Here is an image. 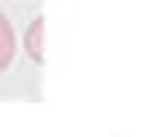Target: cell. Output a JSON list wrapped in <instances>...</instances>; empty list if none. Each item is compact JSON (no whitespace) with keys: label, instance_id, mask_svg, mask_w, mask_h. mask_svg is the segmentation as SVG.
Returning <instances> with one entry per match:
<instances>
[{"label":"cell","instance_id":"obj_2","mask_svg":"<svg viewBox=\"0 0 147 137\" xmlns=\"http://www.w3.org/2000/svg\"><path fill=\"white\" fill-rule=\"evenodd\" d=\"M41 31H45V21L38 17L34 24L28 28V52H31L34 62H45V52H41Z\"/></svg>","mask_w":147,"mask_h":137},{"label":"cell","instance_id":"obj_1","mask_svg":"<svg viewBox=\"0 0 147 137\" xmlns=\"http://www.w3.org/2000/svg\"><path fill=\"white\" fill-rule=\"evenodd\" d=\"M14 48H17L14 28H10V21L0 14V72H7V65L14 62Z\"/></svg>","mask_w":147,"mask_h":137}]
</instances>
